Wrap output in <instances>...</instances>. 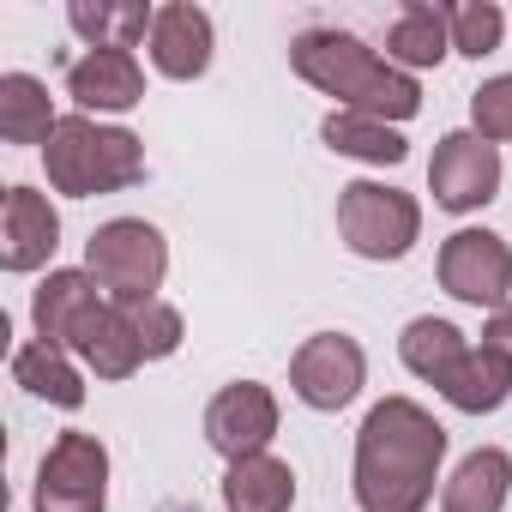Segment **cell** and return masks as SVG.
<instances>
[{"label": "cell", "mask_w": 512, "mask_h": 512, "mask_svg": "<svg viewBox=\"0 0 512 512\" xmlns=\"http://www.w3.org/2000/svg\"><path fill=\"white\" fill-rule=\"evenodd\" d=\"M55 127H61V115H55L43 79H31V73L0 79V139L7 145H49Z\"/></svg>", "instance_id": "cell-19"}, {"label": "cell", "mask_w": 512, "mask_h": 512, "mask_svg": "<svg viewBox=\"0 0 512 512\" xmlns=\"http://www.w3.org/2000/svg\"><path fill=\"white\" fill-rule=\"evenodd\" d=\"M97 290H103V284H97L91 272H49L43 290H37V302H31L37 338L55 344V350H79V344L97 332V320L109 314Z\"/></svg>", "instance_id": "cell-11"}, {"label": "cell", "mask_w": 512, "mask_h": 512, "mask_svg": "<svg viewBox=\"0 0 512 512\" xmlns=\"http://www.w3.org/2000/svg\"><path fill=\"white\" fill-rule=\"evenodd\" d=\"M512 488V458L500 446H476L458 458V470L440 488V512H500Z\"/></svg>", "instance_id": "cell-16"}, {"label": "cell", "mask_w": 512, "mask_h": 512, "mask_svg": "<svg viewBox=\"0 0 512 512\" xmlns=\"http://www.w3.org/2000/svg\"><path fill=\"white\" fill-rule=\"evenodd\" d=\"M452 55V31H446V7H428V0H410V7L392 19L386 31V61L398 73H422V67H440Z\"/></svg>", "instance_id": "cell-17"}, {"label": "cell", "mask_w": 512, "mask_h": 512, "mask_svg": "<svg viewBox=\"0 0 512 512\" xmlns=\"http://www.w3.org/2000/svg\"><path fill=\"white\" fill-rule=\"evenodd\" d=\"M13 380H19L31 398H43V404H61V410H79V404H85V380H79L73 356L55 350V344H43V338L19 344V356H13Z\"/></svg>", "instance_id": "cell-21"}, {"label": "cell", "mask_w": 512, "mask_h": 512, "mask_svg": "<svg viewBox=\"0 0 512 512\" xmlns=\"http://www.w3.org/2000/svg\"><path fill=\"white\" fill-rule=\"evenodd\" d=\"M85 272L103 284V296L115 308H145V302H157V290L169 278V241L145 217H115V223L91 229Z\"/></svg>", "instance_id": "cell-4"}, {"label": "cell", "mask_w": 512, "mask_h": 512, "mask_svg": "<svg viewBox=\"0 0 512 512\" xmlns=\"http://www.w3.org/2000/svg\"><path fill=\"white\" fill-rule=\"evenodd\" d=\"M428 187L440 211H482L500 193V151L482 133H446L428 157Z\"/></svg>", "instance_id": "cell-9"}, {"label": "cell", "mask_w": 512, "mask_h": 512, "mask_svg": "<svg viewBox=\"0 0 512 512\" xmlns=\"http://www.w3.org/2000/svg\"><path fill=\"white\" fill-rule=\"evenodd\" d=\"M31 512H109V446L85 428H67L37 464Z\"/></svg>", "instance_id": "cell-6"}, {"label": "cell", "mask_w": 512, "mask_h": 512, "mask_svg": "<svg viewBox=\"0 0 512 512\" xmlns=\"http://www.w3.org/2000/svg\"><path fill=\"white\" fill-rule=\"evenodd\" d=\"M338 235L356 260H404L422 235V205L404 187L386 181H350L338 187Z\"/></svg>", "instance_id": "cell-5"}, {"label": "cell", "mask_w": 512, "mask_h": 512, "mask_svg": "<svg viewBox=\"0 0 512 512\" xmlns=\"http://www.w3.org/2000/svg\"><path fill=\"white\" fill-rule=\"evenodd\" d=\"M43 169L49 187L67 199H97V193H121L145 175V145L127 127H103L91 115H67L55 127V139L43 145Z\"/></svg>", "instance_id": "cell-3"}, {"label": "cell", "mask_w": 512, "mask_h": 512, "mask_svg": "<svg viewBox=\"0 0 512 512\" xmlns=\"http://www.w3.org/2000/svg\"><path fill=\"white\" fill-rule=\"evenodd\" d=\"M290 386L308 410H344L368 386V356L350 332H314L290 356Z\"/></svg>", "instance_id": "cell-8"}, {"label": "cell", "mask_w": 512, "mask_h": 512, "mask_svg": "<svg viewBox=\"0 0 512 512\" xmlns=\"http://www.w3.org/2000/svg\"><path fill=\"white\" fill-rule=\"evenodd\" d=\"M470 121H476V133L488 145L512 139V73H500V79H488V85L470 91Z\"/></svg>", "instance_id": "cell-26"}, {"label": "cell", "mask_w": 512, "mask_h": 512, "mask_svg": "<svg viewBox=\"0 0 512 512\" xmlns=\"http://www.w3.org/2000/svg\"><path fill=\"white\" fill-rule=\"evenodd\" d=\"M223 506L229 512H290L296 506V470L272 452L235 458L223 470Z\"/></svg>", "instance_id": "cell-15"}, {"label": "cell", "mask_w": 512, "mask_h": 512, "mask_svg": "<svg viewBox=\"0 0 512 512\" xmlns=\"http://www.w3.org/2000/svg\"><path fill=\"white\" fill-rule=\"evenodd\" d=\"M446 458V428L416 398H380L356 428L362 512H428Z\"/></svg>", "instance_id": "cell-1"}, {"label": "cell", "mask_w": 512, "mask_h": 512, "mask_svg": "<svg viewBox=\"0 0 512 512\" xmlns=\"http://www.w3.org/2000/svg\"><path fill=\"white\" fill-rule=\"evenodd\" d=\"M67 97L79 103V115H127L133 103H145V67L133 61V49H85L67 67Z\"/></svg>", "instance_id": "cell-13"}, {"label": "cell", "mask_w": 512, "mask_h": 512, "mask_svg": "<svg viewBox=\"0 0 512 512\" xmlns=\"http://www.w3.org/2000/svg\"><path fill=\"white\" fill-rule=\"evenodd\" d=\"M440 398H446L452 410H464V416H488V410H500V404L512 398V368H506L488 344H470L464 362L446 374Z\"/></svg>", "instance_id": "cell-18"}, {"label": "cell", "mask_w": 512, "mask_h": 512, "mask_svg": "<svg viewBox=\"0 0 512 512\" xmlns=\"http://www.w3.org/2000/svg\"><path fill=\"white\" fill-rule=\"evenodd\" d=\"M67 25L91 43V49H133L139 37H151L157 13L139 7V0H97V7H67Z\"/></svg>", "instance_id": "cell-23"}, {"label": "cell", "mask_w": 512, "mask_h": 512, "mask_svg": "<svg viewBox=\"0 0 512 512\" xmlns=\"http://www.w3.org/2000/svg\"><path fill=\"white\" fill-rule=\"evenodd\" d=\"M446 31H452V49H458V55L482 61V55L500 49V37H506V13L494 7V0H464V7H446Z\"/></svg>", "instance_id": "cell-25"}, {"label": "cell", "mask_w": 512, "mask_h": 512, "mask_svg": "<svg viewBox=\"0 0 512 512\" xmlns=\"http://www.w3.org/2000/svg\"><path fill=\"white\" fill-rule=\"evenodd\" d=\"M320 139H326L338 157L380 163V169H392V163L410 157V139H404L398 127H386V121H374V115H350V109H332V115L320 121Z\"/></svg>", "instance_id": "cell-20"}, {"label": "cell", "mask_w": 512, "mask_h": 512, "mask_svg": "<svg viewBox=\"0 0 512 512\" xmlns=\"http://www.w3.org/2000/svg\"><path fill=\"white\" fill-rule=\"evenodd\" d=\"M440 290L470 308H506L512 296V247L494 229H458L440 247Z\"/></svg>", "instance_id": "cell-7"}, {"label": "cell", "mask_w": 512, "mask_h": 512, "mask_svg": "<svg viewBox=\"0 0 512 512\" xmlns=\"http://www.w3.org/2000/svg\"><path fill=\"white\" fill-rule=\"evenodd\" d=\"M482 344H488V350H494V356L512 368V302H506V308H500V314L482 326Z\"/></svg>", "instance_id": "cell-28"}, {"label": "cell", "mask_w": 512, "mask_h": 512, "mask_svg": "<svg viewBox=\"0 0 512 512\" xmlns=\"http://www.w3.org/2000/svg\"><path fill=\"white\" fill-rule=\"evenodd\" d=\"M79 356H85V368H91L97 380H133L139 362H145L139 332H133V308H109V314L97 320V332L79 344Z\"/></svg>", "instance_id": "cell-24"}, {"label": "cell", "mask_w": 512, "mask_h": 512, "mask_svg": "<svg viewBox=\"0 0 512 512\" xmlns=\"http://www.w3.org/2000/svg\"><path fill=\"white\" fill-rule=\"evenodd\" d=\"M290 67L296 79H308L314 91L338 97V109L350 115H374L386 127L410 121L422 109V85L410 73H398L386 55H374L362 37L350 31H302L290 43Z\"/></svg>", "instance_id": "cell-2"}, {"label": "cell", "mask_w": 512, "mask_h": 512, "mask_svg": "<svg viewBox=\"0 0 512 512\" xmlns=\"http://www.w3.org/2000/svg\"><path fill=\"white\" fill-rule=\"evenodd\" d=\"M464 332L452 326V320H434V314H422V320H410L404 326V338H398V356H404V368L416 374V380H428V386H446V374L464 362Z\"/></svg>", "instance_id": "cell-22"}, {"label": "cell", "mask_w": 512, "mask_h": 512, "mask_svg": "<svg viewBox=\"0 0 512 512\" xmlns=\"http://www.w3.org/2000/svg\"><path fill=\"white\" fill-rule=\"evenodd\" d=\"M133 332H139L145 362L175 356V350H181V338H187V326H181V314H175L169 302H145V308H133Z\"/></svg>", "instance_id": "cell-27"}, {"label": "cell", "mask_w": 512, "mask_h": 512, "mask_svg": "<svg viewBox=\"0 0 512 512\" xmlns=\"http://www.w3.org/2000/svg\"><path fill=\"white\" fill-rule=\"evenodd\" d=\"M61 247V211L37 187H7L0 199V266L7 272H37Z\"/></svg>", "instance_id": "cell-12"}, {"label": "cell", "mask_w": 512, "mask_h": 512, "mask_svg": "<svg viewBox=\"0 0 512 512\" xmlns=\"http://www.w3.org/2000/svg\"><path fill=\"white\" fill-rule=\"evenodd\" d=\"M151 67L163 73V79H205V67H211V49H217V37H211V13L205 7H187V0H175V7H157V25H151Z\"/></svg>", "instance_id": "cell-14"}, {"label": "cell", "mask_w": 512, "mask_h": 512, "mask_svg": "<svg viewBox=\"0 0 512 512\" xmlns=\"http://www.w3.org/2000/svg\"><path fill=\"white\" fill-rule=\"evenodd\" d=\"M272 434H278V398H272V386H260V380H229V386L205 404V440H211L229 464L266 452Z\"/></svg>", "instance_id": "cell-10"}]
</instances>
